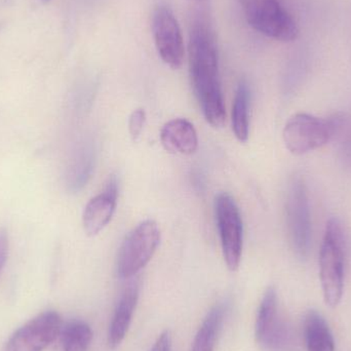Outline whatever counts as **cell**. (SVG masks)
Masks as SVG:
<instances>
[{
    "mask_svg": "<svg viewBox=\"0 0 351 351\" xmlns=\"http://www.w3.org/2000/svg\"><path fill=\"white\" fill-rule=\"evenodd\" d=\"M188 58L192 88L202 114L212 127L222 128L226 110L219 75L218 45L204 12L196 14L190 26Z\"/></svg>",
    "mask_w": 351,
    "mask_h": 351,
    "instance_id": "6da1fadb",
    "label": "cell"
},
{
    "mask_svg": "<svg viewBox=\"0 0 351 351\" xmlns=\"http://www.w3.org/2000/svg\"><path fill=\"white\" fill-rule=\"evenodd\" d=\"M346 237L337 218L328 221L319 253V278L326 304L336 307L341 301L346 276Z\"/></svg>",
    "mask_w": 351,
    "mask_h": 351,
    "instance_id": "7a4b0ae2",
    "label": "cell"
},
{
    "mask_svg": "<svg viewBox=\"0 0 351 351\" xmlns=\"http://www.w3.org/2000/svg\"><path fill=\"white\" fill-rule=\"evenodd\" d=\"M341 119H322L308 113H296L287 121L282 132L286 147L295 156H303L325 146L333 138Z\"/></svg>",
    "mask_w": 351,
    "mask_h": 351,
    "instance_id": "3957f363",
    "label": "cell"
},
{
    "mask_svg": "<svg viewBox=\"0 0 351 351\" xmlns=\"http://www.w3.org/2000/svg\"><path fill=\"white\" fill-rule=\"evenodd\" d=\"M252 28L278 41L295 40L298 37L296 22L280 0H237Z\"/></svg>",
    "mask_w": 351,
    "mask_h": 351,
    "instance_id": "277c9868",
    "label": "cell"
},
{
    "mask_svg": "<svg viewBox=\"0 0 351 351\" xmlns=\"http://www.w3.org/2000/svg\"><path fill=\"white\" fill-rule=\"evenodd\" d=\"M160 241V230L154 221L146 220L136 226L119 249L117 263L119 278H132L143 269L156 254Z\"/></svg>",
    "mask_w": 351,
    "mask_h": 351,
    "instance_id": "5b68a950",
    "label": "cell"
},
{
    "mask_svg": "<svg viewBox=\"0 0 351 351\" xmlns=\"http://www.w3.org/2000/svg\"><path fill=\"white\" fill-rule=\"evenodd\" d=\"M286 222L291 247L298 257L306 258L311 245V217L304 179L296 176L287 192Z\"/></svg>",
    "mask_w": 351,
    "mask_h": 351,
    "instance_id": "8992f818",
    "label": "cell"
},
{
    "mask_svg": "<svg viewBox=\"0 0 351 351\" xmlns=\"http://www.w3.org/2000/svg\"><path fill=\"white\" fill-rule=\"evenodd\" d=\"M255 335L258 343L267 351H291L294 346L292 330L280 313L276 289H267L256 319Z\"/></svg>",
    "mask_w": 351,
    "mask_h": 351,
    "instance_id": "52a82bcc",
    "label": "cell"
},
{
    "mask_svg": "<svg viewBox=\"0 0 351 351\" xmlns=\"http://www.w3.org/2000/svg\"><path fill=\"white\" fill-rule=\"evenodd\" d=\"M215 217L225 263L231 271L239 269L243 255V224L237 202L221 192L215 198Z\"/></svg>",
    "mask_w": 351,
    "mask_h": 351,
    "instance_id": "ba28073f",
    "label": "cell"
},
{
    "mask_svg": "<svg viewBox=\"0 0 351 351\" xmlns=\"http://www.w3.org/2000/svg\"><path fill=\"white\" fill-rule=\"evenodd\" d=\"M62 329L61 315L55 311H45L19 328L3 351H43L61 335Z\"/></svg>",
    "mask_w": 351,
    "mask_h": 351,
    "instance_id": "9c48e42d",
    "label": "cell"
},
{
    "mask_svg": "<svg viewBox=\"0 0 351 351\" xmlns=\"http://www.w3.org/2000/svg\"><path fill=\"white\" fill-rule=\"evenodd\" d=\"M152 32L160 59L172 69H179L185 56L183 36L177 18L169 6L160 5L154 10Z\"/></svg>",
    "mask_w": 351,
    "mask_h": 351,
    "instance_id": "30bf717a",
    "label": "cell"
},
{
    "mask_svg": "<svg viewBox=\"0 0 351 351\" xmlns=\"http://www.w3.org/2000/svg\"><path fill=\"white\" fill-rule=\"evenodd\" d=\"M119 186L115 177L109 179L104 191L93 197L82 215L84 231L88 237H96L110 222L117 208Z\"/></svg>",
    "mask_w": 351,
    "mask_h": 351,
    "instance_id": "8fae6325",
    "label": "cell"
},
{
    "mask_svg": "<svg viewBox=\"0 0 351 351\" xmlns=\"http://www.w3.org/2000/svg\"><path fill=\"white\" fill-rule=\"evenodd\" d=\"M96 162V149L90 140L82 141L74 149L65 173L67 189L72 193L86 187L92 177Z\"/></svg>",
    "mask_w": 351,
    "mask_h": 351,
    "instance_id": "7c38bea8",
    "label": "cell"
},
{
    "mask_svg": "<svg viewBox=\"0 0 351 351\" xmlns=\"http://www.w3.org/2000/svg\"><path fill=\"white\" fill-rule=\"evenodd\" d=\"M160 141L170 154L190 156L198 148L197 133L193 125L184 119L167 123L160 132Z\"/></svg>",
    "mask_w": 351,
    "mask_h": 351,
    "instance_id": "4fadbf2b",
    "label": "cell"
},
{
    "mask_svg": "<svg viewBox=\"0 0 351 351\" xmlns=\"http://www.w3.org/2000/svg\"><path fill=\"white\" fill-rule=\"evenodd\" d=\"M138 299L139 289L136 285L128 287L123 291L109 327L108 344L112 350L119 348L127 336L137 307Z\"/></svg>",
    "mask_w": 351,
    "mask_h": 351,
    "instance_id": "5bb4252c",
    "label": "cell"
},
{
    "mask_svg": "<svg viewBox=\"0 0 351 351\" xmlns=\"http://www.w3.org/2000/svg\"><path fill=\"white\" fill-rule=\"evenodd\" d=\"M304 339L307 351H335L331 329L317 311H309L305 317Z\"/></svg>",
    "mask_w": 351,
    "mask_h": 351,
    "instance_id": "9a60e30c",
    "label": "cell"
},
{
    "mask_svg": "<svg viewBox=\"0 0 351 351\" xmlns=\"http://www.w3.org/2000/svg\"><path fill=\"white\" fill-rule=\"evenodd\" d=\"M226 311L222 304L215 305L204 317L194 338L191 351H214L222 330Z\"/></svg>",
    "mask_w": 351,
    "mask_h": 351,
    "instance_id": "2e32d148",
    "label": "cell"
},
{
    "mask_svg": "<svg viewBox=\"0 0 351 351\" xmlns=\"http://www.w3.org/2000/svg\"><path fill=\"white\" fill-rule=\"evenodd\" d=\"M250 106L251 90L245 80H241L235 92L232 107V130L239 142L247 141L250 133Z\"/></svg>",
    "mask_w": 351,
    "mask_h": 351,
    "instance_id": "e0dca14e",
    "label": "cell"
},
{
    "mask_svg": "<svg viewBox=\"0 0 351 351\" xmlns=\"http://www.w3.org/2000/svg\"><path fill=\"white\" fill-rule=\"evenodd\" d=\"M61 339L63 351H88L93 331L84 322H70L62 329Z\"/></svg>",
    "mask_w": 351,
    "mask_h": 351,
    "instance_id": "ac0fdd59",
    "label": "cell"
},
{
    "mask_svg": "<svg viewBox=\"0 0 351 351\" xmlns=\"http://www.w3.org/2000/svg\"><path fill=\"white\" fill-rule=\"evenodd\" d=\"M146 123V112L144 109H136L133 111L129 121V131L132 139L137 141L141 137Z\"/></svg>",
    "mask_w": 351,
    "mask_h": 351,
    "instance_id": "d6986e66",
    "label": "cell"
},
{
    "mask_svg": "<svg viewBox=\"0 0 351 351\" xmlns=\"http://www.w3.org/2000/svg\"><path fill=\"white\" fill-rule=\"evenodd\" d=\"M172 334L170 331L162 332L158 339L156 340V344L150 351H172Z\"/></svg>",
    "mask_w": 351,
    "mask_h": 351,
    "instance_id": "ffe728a7",
    "label": "cell"
},
{
    "mask_svg": "<svg viewBox=\"0 0 351 351\" xmlns=\"http://www.w3.org/2000/svg\"><path fill=\"white\" fill-rule=\"evenodd\" d=\"M8 256V235L4 229H0V274L5 265Z\"/></svg>",
    "mask_w": 351,
    "mask_h": 351,
    "instance_id": "44dd1931",
    "label": "cell"
},
{
    "mask_svg": "<svg viewBox=\"0 0 351 351\" xmlns=\"http://www.w3.org/2000/svg\"><path fill=\"white\" fill-rule=\"evenodd\" d=\"M45 1H49V0H45Z\"/></svg>",
    "mask_w": 351,
    "mask_h": 351,
    "instance_id": "7402d4cb",
    "label": "cell"
}]
</instances>
